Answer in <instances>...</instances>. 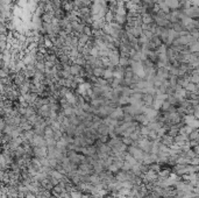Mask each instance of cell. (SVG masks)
<instances>
[{
	"mask_svg": "<svg viewBox=\"0 0 199 198\" xmlns=\"http://www.w3.org/2000/svg\"><path fill=\"white\" fill-rule=\"evenodd\" d=\"M182 11H183L185 17H190V19H193V20H198V17H199L198 6H191V7H189L186 10H182Z\"/></svg>",
	"mask_w": 199,
	"mask_h": 198,
	"instance_id": "1",
	"label": "cell"
},
{
	"mask_svg": "<svg viewBox=\"0 0 199 198\" xmlns=\"http://www.w3.org/2000/svg\"><path fill=\"white\" fill-rule=\"evenodd\" d=\"M119 58H120V54H119L118 49H112L110 54H108V56H107V59L112 65H118L119 64Z\"/></svg>",
	"mask_w": 199,
	"mask_h": 198,
	"instance_id": "2",
	"label": "cell"
},
{
	"mask_svg": "<svg viewBox=\"0 0 199 198\" xmlns=\"http://www.w3.org/2000/svg\"><path fill=\"white\" fill-rule=\"evenodd\" d=\"M154 98H155L154 94H150V93H143V94H142V103H143V105L147 106V107H152Z\"/></svg>",
	"mask_w": 199,
	"mask_h": 198,
	"instance_id": "3",
	"label": "cell"
},
{
	"mask_svg": "<svg viewBox=\"0 0 199 198\" xmlns=\"http://www.w3.org/2000/svg\"><path fill=\"white\" fill-rule=\"evenodd\" d=\"M165 5L169 7L170 11H175V10H179L181 8V2L178 0H164Z\"/></svg>",
	"mask_w": 199,
	"mask_h": 198,
	"instance_id": "4",
	"label": "cell"
},
{
	"mask_svg": "<svg viewBox=\"0 0 199 198\" xmlns=\"http://www.w3.org/2000/svg\"><path fill=\"white\" fill-rule=\"evenodd\" d=\"M160 142L163 143V145H165V146H168L169 148L175 143V142H174V138L170 136V135H168V134H164L163 136L160 139Z\"/></svg>",
	"mask_w": 199,
	"mask_h": 198,
	"instance_id": "5",
	"label": "cell"
},
{
	"mask_svg": "<svg viewBox=\"0 0 199 198\" xmlns=\"http://www.w3.org/2000/svg\"><path fill=\"white\" fill-rule=\"evenodd\" d=\"M54 19V12L53 11H49V12H43L41 15V20L42 22H46V23H50L51 20Z\"/></svg>",
	"mask_w": 199,
	"mask_h": 198,
	"instance_id": "6",
	"label": "cell"
},
{
	"mask_svg": "<svg viewBox=\"0 0 199 198\" xmlns=\"http://www.w3.org/2000/svg\"><path fill=\"white\" fill-rule=\"evenodd\" d=\"M198 89H199V85H198V84H193V83H191V82H189L186 86L184 87V90H185L186 92L197 93V94H198Z\"/></svg>",
	"mask_w": 199,
	"mask_h": 198,
	"instance_id": "7",
	"label": "cell"
},
{
	"mask_svg": "<svg viewBox=\"0 0 199 198\" xmlns=\"http://www.w3.org/2000/svg\"><path fill=\"white\" fill-rule=\"evenodd\" d=\"M114 22L119 23L120 26H126L127 23V15H120V14H115L114 15Z\"/></svg>",
	"mask_w": 199,
	"mask_h": 198,
	"instance_id": "8",
	"label": "cell"
},
{
	"mask_svg": "<svg viewBox=\"0 0 199 198\" xmlns=\"http://www.w3.org/2000/svg\"><path fill=\"white\" fill-rule=\"evenodd\" d=\"M84 197V193L79 190H77L76 188L72 190V191L69 192V198H83Z\"/></svg>",
	"mask_w": 199,
	"mask_h": 198,
	"instance_id": "9",
	"label": "cell"
},
{
	"mask_svg": "<svg viewBox=\"0 0 199 198\" xmlns=\"http://www.w3.org/2000/svg\"><path fill=\"white\" fill-rule=\"evenodd\" d=\"M119 65L122 67V68H126V67H129L130 65V59L128 57H121L119 58Z\"/></svg>",
	"mask_w": 199,
	"mask_h": 198,
	"instance_id": "10",
	"label": "cell"
},
{
	"mask_svg": "<svg viewBox=\"0 0 199 198\" xmlns=\"http://www.w3.org/2000/svg\"><path fill=\"white\" fill-rule=\"evenodd\" d=\"M114 15H115V14H113L112 12L108 11L105 14V17H104V22H106V23L113 22V21H114Z\"/></svg>",
	"mask_w": 199,
	"mask_h": 198,
	"instance_id": "11",
	"label": "cell"
},
{
	"mask_svg": "<svg viewBox=\"0 0 199 198\" xmlns=\"http://www.w3.org/2000/svg\"><path fill=\"white\" fill-rule=\"evenodd\" d=\"M187 48H189L190 52H198L199 51V43H198V41H196V42H193L192 44L187 46Z\"/></svg>",
	"mask_w": 199,
	"mask_h": 198,
	"instance_id": "12",
	"label": "cell"
},
{
	"mask_svg": "<svg viewBox=\"0 0 199 198\" xmlns=\"http://www.w3.org/2000/svg\"><path fill=\"white\" fill-rule=\"evenodd\" d=\"M104 70L103 68H94L93 69V76L96 78H100V77H103L104 75Z\"/></svg>",
	"mask_w": 199,
	"mask_h": 198,
	"instance_id": "13",
	"label": "cell"
},
{
	"mask_svg": "<svg viewBox=\"0 0 199 198\" xmlns=\"http://www.w3.org/2000/svg\"><path fill=\"white\" fill-rule=\"evenodd\" d=\"M114 76H113V71L108 69H105L104 70V75H103V78L106 79V81H108V79H112Z\"/></svg>",
	"mask_w": 199,
	"mask_h": 198,
	"instance_id": "14",
	"label": "cell"
},
{
	"mask_svg": "<svg viewBox=\"0 0 199 198\" xmlns=\"http://www.w3.org/2000/svg\"><path fill=\"white\" fill-rule=\"evenodd\" d=\"M187 136H189V140H196V141H198V136H199L198 135V128H194V129H193L192 132L189 134Z\"/></svg>",
	"mask_w": 199,
	"mask_h": 198,
	"instance_id": "15",
	"label": "cell"
},
{
	"mask_svg": "<svg viewBox=\"0 0 199 198\" xmlns=\"http://www.w3.org/2000/svg\"><path fill=\"white\" fill-rule=\"evenodd\" d=\"M121 142L122 143H125L126 146H130V145H133V140L130 139L129 136H121Z\"/></svg>",
	"mask_w": 199,
	"mask_h": 198,
	"instance_id": "16",
	"label": "cell"
},
{
	"mask_svg": "<svg viewBox=\"0 0 199 198\" xmlns=\"http://www.w3.org/2000/svg\"><path fill=\"white\" fill-rule=\"evenodd\" d=\"M82 34H85L88 35V36H92V29H91V27L90 26H84V28H83V32Z\"/></svg>",
	"mask_w": 199,
	"mask_h": 198,
	"instance_id": "17",
	"label": "cell"
},
{
	"mask_svg": "<svg viewBox=\"0 0 199 198\" xmlns=\"http://www.w3.org/2000/svg\"><path fill=\"white\" fill-rule=\"evenodd\" d=\"M198 163H199L198 156H194L190 160V164H192V166H198Z\"/></svg>",
	"mask_w": 199,
	"mask_h": 198,
	"instance_id": "18",
	"label": "cell"
},
{
	"mask_svg": "<svg viewBox=\"0 0 199 198\" xmlns=\"http://www.w3.org/2000/svg\"><path fill=\"white\" fill-rule=\"evenodd\" d=\"M88 198H100L99 196H97V195H88Z\"/></svg>",
	"mask_w": 199,
	"mask_h": 198,
	"instance_id": "19",
	"label": "cell"
},
{
	"mask_svg": "<svg viewBox=\"0 0 199 198\" xmlns=\"http://www.w3.org/2000/svg\"><path fill=\"white\" fill-rule=\"evenodd\" d=\"M163 1H164V0H163Z\"/></svg>",
	"mask_w": 199,
	"mask_h": 198,
	"instance_id": "20",
	"label": "cell"
}]
</instances>
